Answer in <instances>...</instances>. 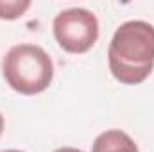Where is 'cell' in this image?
I'll use <instances>...</instances> for the list:
<instances>
[{
	"label": "cell",
	"instance_id": "cell-1",
	"mask_svg": "<svg viewBox=\"0 0 154 152\" xmlns=\"http://www.w3.org/2000/svg\"><path fill=\"white\" fill-rule=\"evenodd\" d=\"M109 72L122 84H140L154 68V27L142 20L122 23L108 48Z\"/></svg>",
	"mask_w": 154,
	"mask_h": 152
},
{
	"label": "cell",
	"instance_id": "cell-2",
	"mask_svg": "<svg viewBox=\"0 0 154 152\" xmlns=\"http://www.w3.org/2000/svg\"><path fill=\"white\" fill-rule=\"evenodd\" d=\"M4 79L20 95H38L45 91L54 77V65L48 54L31 43L14 45L4 57Z\"/></svg>",
	"mask_w": 154,
	"mask_h": 152
},
{
	"label": "cell",
	"instance_id": "cell-3",
	"mask_svg": "<svg viewBox=\"0 0 154 152\" xmlns=\"http://www.w3.org/2000/svg\"><path fill=\"white\" fill-rule=\"evenodd\" d=\"M52 29L59 47L70 54L88 52L99 39L97 16L82 7L61 11L52 22Z\"/></svg>",
	"mask_w": 154,
	"mask_h": 152
},
{
	"label": "cell",
	"instance_id": "cell-4",
	"mask_svg": "<svg viewBox=\"0 0 154 152\" xmlns=\"http://www.w3.org/2000/svg\"><path fill=\"white\" fill-rule=\"evenodd\" d=\"M91 152H140L138 145L134 143V140L118 129L106 131L102 134H99L93 141Z\"/></svg>",
	"mask_w": 154,
	"mask_h": 152
},
{
	"label": "cell",
	"instance_id": "cell-5",
	"mask_svg": "<svg viewBox=\"0 0 154 152\" xmlns=\"http://www.w3.org/2000/svg\"><path fill=\"white\" fill-rule=\"evenodd\" d=\"M31 7L29 0H0V18L2 20H16Z\"/></svg>",
	"mask_w": 154,
	"mask_h": 152
},
{
	"label": "cell",
	"instance_id": "cell-6",
	"mask_svg": "<svg viewBox=\"0 0 154 152\" xmlns=\"http://www.w3.org/2000/svg\"><path fill=\"white\" fill-rule=\"evenodd\" d=\"M54 152H84V150L74 149V147H61V149H57V150H54Z\"/></svg>",
	"mask_w": 154,
	"mask_h": 152
},
{
	"label": "cell",
	"instance_id": "cell-7",
	"mask_svg": "<svg viewBox=\"0 0 154 152\" xmlns=\"http://www.w3.org/2000/svg\"><path fill=\"white\" fill-rule=\"evenodd\" d=\"M2 131H4V116L0 113V136H2Z\"/></svg>",
	"mask_w": 154,
	"mask_h": 152
},
{
	"label": "cell",
	"instance_id": "cell-8",
	"mask_svg": "<svg viewBox=\"0 0 154 152\" xmlns=\"http://www.w3.org/2000/svg\"><path fill=\"white\" fill-rule=\"evenodd\" d=\"M2 152H22V150H14V149H9V150H2Z\"/></svg>",
	"mask_w": 154,
	"mask_h": 152
}]
</instances>
